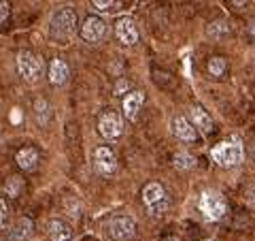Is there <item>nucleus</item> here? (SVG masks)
I'll return each instance as SVG.
<instances>
[{
  "instance_id": "9",
  "label": "nucleus",
  "mask_w": 255,
  "mask_h": 241,
  "mask_svg": "<svg viewBox=\"0 0 255 241\" xmlns=\"http://www.w3.org/2000/svg\"><path fill=\"white\" fill-rule=\"evenodd\" d=\"M79 34H81V39L85 41V43H89V45L100 43V41L104 39V34H106V24H104V19L98 17V15H89V17L83 22Z\"/></svg>"
},
{
  "instance_id": "21",
  "label": "nucleus",
  "mask_w": 255,
  "mask_h": 241,
  "mask_svg": "<svg viewBox=\"0 0 255 241\" xmlns=\"http://www.w3.org/2000/svg\"><path fill=\"white\" fill-rule=\"evenodd\" d=\"M174 167L181 169V171H185V169L196 167V158L189 152H176L174 154Z\"/></svg>"
},
{
  "instance_id": "13",
  "label": "nucleus",
  "mask_w": 255,
  "mask_h": 241,
  "mask_svg": "<svg viewBox=\"0 0 255 241\" xmlns=\"http://www.w3.org/2000/svg\"><path fill=\"white\" fill-rule=\"evenodd\" d=\"M189 118H191V124H194V128H196V130H200L202 134H211L212 130H215L212 118H211L202 107H191Z\"/></svg>"
},
{
  "instance_id": "23",
  "label": "nucleus",
  "mask_w": 255,
  "mask_h": 241,
  "mask_svg": "<svg viewBox=\"0 0 255 241\" xmlns=\"http://www.w3.org/2000/svg\"><path fill=\"white\" fill-rule=\"evenodd\" d=\"M91 4H94L98 11H113V9H117V0H91Z\"/></svg>"
},
{
  "instance_id": "29",
  "label": "nucleus",
  "mask_w": 255,
  "mask_h": 241,
  "mask_svg": "<svg viewBox=\"0 0 255 241\" xmlns=\"http://www.w3.org/2000/svg\"><path fill=\"white\" fill-rule=\"evenodd\" d=\"M249 154H251V158L255 160V137H253V141H251V150H249Z\"/></svg>"
},
{
  "instance_id": "19",
  "label": "nucleus",
  "mask_w": 255,
  "mask_h": 241,
  "mask_svg": "<svg viewBox=\"0 0 255 241\" xmlns=\"http://www.w3.org/2000/svg\"><path fill=\"white\" fill-rule=\"evenodd\" d=\"M207 34H209V39H212V41L223 39L225 34H230V26L225 22H212V24L207 26Z\"/></svg>"
},
{
  "instance_id": "15",
  "label": "nucleus",
  "mask_w": 255,
  "mask_h": 241,
  "mask_svg": "<svg viewBox=\"0 0 255 241\" xmlns=\"http://www.w3.org/2000/svg\"><path fill=\"white\" fill-rule=\"evenodd\" d=\"M34 233V222L30 218H19L9 233V241H28Z\"/></svg>"
},
{
  "instance_id": "20",
  "label": "nucleus",
  "mask_w": 255,
  "mask_h": 241,
  "mask_svg": "<svg viewBox=\"0 0 255 241\" xmlns=\"http://www.w3.org/2000/svg\"><path fill=\"white\" fill-rule=\"evenodd\" d=\"M34 113H37V122L41 126L49 122V103L45 98H37V103H34Z\"/></svg>"
},
{
  "instance_id": "22",
  "label": "nucleus",
  "mask_w": 255,
  "mask_h": 241,
  "mask_svg": "<svg viewBox=\"0 0 255 241\" xmlns=\"http://www.w3.org/2000/svg\"><path fill=\"white\" fill-rule=\"evenodd\" d=\"M24 190V180L21 177H9V181L4 183V192L9 196H19Z\"/></svg>"
},
{
  "instance_id": "1",
  "label": "nucleus",
  "mask_w": 255,
  "mask_h": 241,
  "mask_svg": "<svg viewBox=\"0 0 255 241\" xmlns=\"http://www.w3.org/2000/svg\"><path fill=\"white\" fill-rule=\"evenodd\" d=\"M77 24H79V17H77V11L73 6H62L51 15V22H49V34H51L53 41H68L73 34L77 32Z\"/></svg>"
},
{
  "instance_id": "3",
  "label": "nucleus",
  "mask_w": 255,
  "mask_h": 241,
  "mask_svg": "<svg viewBox=\"0 0 255 241\" xmlns=\"http://www.w3.org/2000/svg\"><path fill=\"white\" fill-rule=\"evenodd\" d=\"M211 158L217 162L219 167H238L245 158V150L238 141H223L217 147H212Z\"/></svg>"
},
{
  "instance_id": "2",
  "label": "nucleus",
  "mask_w": 255,
  "mask_h": 241,
  "mask_svg": "<svg viewBox=\"0 0 255 241\" xmlns=\"http://www.w3.org/2000/svg\"><path fill=\"white\" fill-rule=\"evenodd\" d=\"M143 203H145L147 214L151 218H162L168 211V207H170L168 190L162 186V183H158V181L147 183L145 190H143Z\"/></svg>"
},
{
  "instance_id": "18",
  "label": "nucleus",
  "mask_w": 255,
  "mask_h": 241,
  "mask_svg": "<svg viewBox=\"0 0 255 241\" xmlns=\"http://www.w3.org/2000/svg\"><path fill=\"white\" fill-rule=\"evenodd\" d=\"M209 73L215 77V79H219V77L225 75V70H228V60L223 58V56H212V58L209 60Z\"/></svg>"
},
{
  "instance_id": "7",
  "label": "nucleus",
  "mask_w": 255,
  "mask_h": 241,
  "mask_svg": "<svg viewBox=\"0 0 255 241\" xmlns=\"http://www.w3.org/2000/svg\"><path fill=\"white\" fill-rule=\"evenodd\" d=\"M17 70H19L21 79L34 83V81H39V77L42 73V62L32 52H21L17 56Z\"/></svg>"
},
{
  "instance_id": "16",
  "label": "nucleus",
  "mask_w": 255,
  "mask_h": 241,
  "mask_svg": "<svg viewBox=\"0 0 255 241\" xmlns=\"http://www.w3.org/2000/svg\"><path fill=\"white\" fill-rule=\"evenodd\" d=\"M49 237H51V241H70L73 239V229H70L68 222L53 218L49 222Z\"/></svg>"
},
{
  "instance_id": "17",
  "label": "nucleus",
  "mask_w": 255,
  "mask_h": 241,
  "mask_svg": "<svg viewBox=\"0 0 255 241\" xmlns=\"http://www.w3.org/2000/svg\"><path fill=\"white\" fill-rule=\"evenodd\" d=\"M68 79V64L62 58H55L51 64H49V81L53 86H62Z\"/></svg>"
},
{
  "instance_id": "12",
  "label": "nucleus",
  "mask_w": 255,
  "mask_h": 241,
  "mask_svg": "<svg viewBox=\"0 0 255 241\" xmlns=\"http://www.w3.org/2000/svg\"><path fill=\"white\" fill-rule=\"evenodd\" d=\"M143 103H145L143 92H138V90L128 92V94L124 96V116H126V120L134 122V120L138 118V111H140V107H143Z\"/></svg>"
},
{
  "instance_id": "11",
  "label": "nucleus",
  "mask_w": 255,
  "mask_h": 241,
  "mask_svg": "<svg viewBox=\"0 0 255 241\" xmlns=\"http://www.w3.org/2000/svg\"><path fill=\"white\" fill-rule=\"evenodd\" d=\"M115 34L117 39L122 41L124 45H136L138 43V30H136V24L132 22L130 17H122L119 22L115 24Z\"/></svg>"
},
{
  "instance_id": "28",
  "label": "nucleus",
  "mask_w": 255,
  "mask_h": 241,
  "mask_svg": "<svg viewBox=\"0 0 255 241\" xmlns=\"http://www.w3.org/2000/svg\"><path fill=\"white\" fill-rule=\"evenodd\" d=\"M247 2H249V0H232V4L236 6V9H243V6H245Z\"/></svg>"
},
{
  "instance_id": "8",
  "label": "nucleus",
  "mask_w": 255,
  "mask_h": 241,
  "mask_svg": "<svg viewBox=\"0 0 255 241\" xmlns=\"http://www.w3.org/2000/svg\"><path fill=\"white\" fill-rule=\"evenodd\" d=\"M94 171L100 177H111L117 171V156L111 147L100 145L94 152Z\"/></svg>"
},
{
  "instance_id": "5",
  "label": "nucleus",
  "mask_w": 255,
  "mask_h": 241,
  "mask_svg": "<svg viewBox=\"0 0 255 241\" xmlns=\"http://www.w3.org/2000/svg\"><path fill=\"white\" fill-rule=\"evenodd\" d=\"M106 235L115 241H128L136 235V222L130 216H115L106 224Z\"/></svg>"
},
{
  "instance_id": "10",
  "label": "nucleus",
  "mask_w": 255,
  "mask_h": 241,
  "mask_svg": "<svg viewBox=\"0 0 255 241\" xmlns=\"http://www.w3.org/2000/svg\"><path fill=\"white\" fill-rule=\"evenodd\" d=\"M172 132L174 137L183 141V143H194L198 139V130L194 128V124L189 122L185 116H174L172 118Z\"/></svg>"
},
{
  "instance_id": "4",
  "label": "nucleus",
  "mask_w": 255,
  "mask_h": 241,
  "mask_svg": "<svg viewBox=\"0 0 255 241\" xmlns=\"http://www.w3.org/2000/svg\"><path fill=\"white\" fill-rule=\"evenodd\" d=\"M200 211L209 220H221L225 216V211H228V203L215 190H207L200 196Z\"/></svg>"
},
{
  "instance_id": "26",
  "label": "nucleus",
  "mask_w": 255,
  "mask_h": 241,
  "mask_svg": "<svg viewBox=\"0 0 255 241\" xmlns=\"http://www.w3.org/2000/svg\"><path fill=\"white\" fill-rule=\"evenodd\" d=\"M128 88H130V83H128V81H119L117 86H115V94H117V96L126 94V90H128Z\"/></svg>"
},
{
  "instance_id": "27",
  "label": "nucleus",
  "mask_w": 255,
  "mask_h": 241,
  "mask_svg": "<svg viewBox=\"0 0 255 241\" xmlns=\"http://www.w3.org/2000/svg\"><path fill=\"white\" fill-rule=\"evenodd\" d=\"M247 198H249V203L255 207V186H251V188H249V192H247Z\"/></svg>"
},
{
  "instance_id": "24",
  "label": "nucleus",
  "mask_w": 255,
  "mask_h": 241,
  "mask_svg": "<svg viewBox=\"0 0 255 241\" xmlns=\"http://www.w3.org/2000/svg\"><path fill=\"white\" fill-rule=\"evenodd\" d=\"M9 214H11L9 203H6L4 198H0V229H4L6 222H9Z\"/></svg>"
},
{
  "instance_id": "6",
  "label": "nucleus",
  "mask_w": 255,
  "mask_h": 241,
  "mask_svg": "<svg viewBox=\"0 0 255 241\" xmlns=\"http://www.w3.org/2000/svg\"><path fill=\"white\" fill-rule=\"evenodd\" d=\"M98 130L106 141H115L124 134V120L117 111H104L98 120Z\"/></svg>"
},
{
  "instance_id": "25",
  "label": "nucleus",
  "mask_w": 255,
  "mask_h": 241,
  "mask_svg": "<svg viewBox=\"0 0 255 241\" xmlns=\"http://www.w3.org/2000/svg\"><path fill=\"white\" fill-rule=\"evenodd\" d=\"M9 13H11V4H9V0H0V24H2L4 19L9 17Z\"/></svg>"
},
{
  "instance_id": "14",
  "label": "nucleus",
  "mask_w": 255,
  "mask_h": 241,
  "mask_svg": "<svg viewBox=\"0 0 255 241\" xmlns=\"http://www.w3.org/2000/svg\"><path fill=\"white\" fill-rule=\"evenodd\" d=\"M15 160H17V167L21 169V171L32 173L34 169L39 167L41 156H39V152L34 150V147H21V150L17 152V156H15Z\"/></svg>"
}]
</instances>
